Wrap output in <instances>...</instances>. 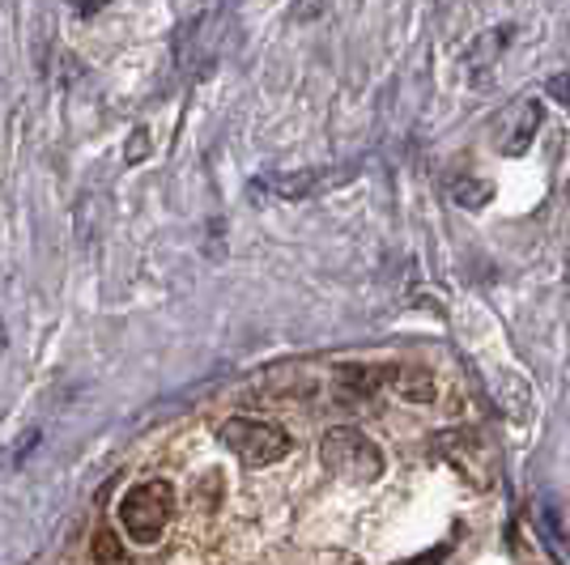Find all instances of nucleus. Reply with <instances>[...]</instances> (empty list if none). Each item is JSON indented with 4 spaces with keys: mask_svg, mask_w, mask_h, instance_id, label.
<instances>
[{
    "mask_svg": "<svg viewBox=\"0 0 570 565\" xmlns=\"http://www.w3.org/2000/svg\"><path fill=\"white\" fill-rule=\"evenodd\" d=\"M170 514H175L170 480H141L119 498V527L128 531L132 544H157Z\"/></svg>",
    "mask_w": 570,
    "mask_h": 565,
    "instance_id": "nucleus-1",
    "label": "nucleus"
},
{
    "mask_svg": "<svg viewBox=\"0 0 570 565\" xmlns=\"http://www.w3.org/2000/svg\"><path fill=\"white\" fill-rule=\"evenodd\" d=\"M319 460H324V467L332 476H341L350 485H370V480L383 476V451L366 438L363 429H354V425L328 429L324 442H319Z\"/></svg>",
    "mask_w": 570,
    "mask_h": 565,
    "instance_id": "nucleus-2",
    "label": "nucleus"
},
{
    "mask_svg": "<svg viewBox=\"0 0 570 565\" xmlns=\"http://www.w3.org/2000/svg\"><path fill=\"white\" fill-rule=\"evenodd\" d=\"M217 442H221L226 451H235L243 463H252V467L286 460L290 447H294L290 434H286L281 425H273V421H256V416H230V421H221Z\"/></svg>",
    "mask_w": 570,
    "mask_h": 565,
    "instance_id": "nucleus-3",
    "label": "nucleus"
},
{
    "mask_svg": "<svg viewBox=\"0 0 570 565\" xmlns=\"http://www.w3.org/2000/svg\"><path fill=\"white\" fill-rule=\"evenodd\" d=\"M341 179H345L341 170H332V175H324V170H294V175H273V179H264V188H268L273 196H281V201H307V196L332 188V183H341Z\"/></svg>",
    "mask_w": 570,
    "mask_h": 565,
    "instance_id": "nucleus-4",
    "label": "nucleus"
},
{
    "mask_svg": "<svg viewBox=\"0 0 570 565\" xmlns=\"http://www.w3.org/2000/svg\"><path fill=\"white\" fill-rule=\"evenodd\" d=\"M392 383V370L388 365H341L337 370V391L341 400H370L379 387Z\"/></svg>",
    "mask_w": 570,
    "mask_h": 565,
    "instance_id": "nucleus-5",
    "label": "nucleus"
},
{
    "mask_svg": "<svg viewBox=\"0 0 570 565\" xmlns=\"http://www.w3.org/2000/svg\"><path fill=\"white\" fill-rule=\"evenodd\" d=\"M392 387L405 400H434V378L430 370H392Z\"/></svg>",
    "mask_w": 570,
    "mask_h": 565,
    "instance_id": "nucleus-6",
    "label": "nucleus"
},
{
    "mask_svg": "<svg viewBox=\"0 0 570 565\" xmlns=\"http://www.w3.org/2000/svg\"><path fill=\"white\" fill-rule=\"evenodd\" d=\"M94 565H137L132 553L119 544V536L111 527H99L94 531Z\"/></svg>",
    "mask_w": 570,
    "mask_h": 565,
    "instance_id": "nucleus-7",
    "label": "nucleus"
},
{
    "mask_svg": "<svg viewBox=\"0 0 570 565\" xmlns=\"http://www.w3.org/2000/svg\"><path fill=\"white\" fill-rule=\"evenodd\" d=\"M536 124H541V106L528 103V111H523V124H516V132H511V141H503V154L516 157L523 154L528 145H532V132H536Z\"/></svg>",
    "mask_w": 570,
    "mask_h": 565,
    "instance_id": "nucleus-8",
    "label": "nucleus"
},
{
    "mask_svg": "<svg viewBox=\"0 0 570 565\" xmlns=\"http://www.w3.org/2000/svg\"><path fill=\"white\" fill-rule=\"evenodd\" d=\"M452 196H456L460 208H481L494 201V188L481 183V179H456V183H452Z\"/></svg>",
    "mask_w": 570,
    "mask_h": 565,
    "instance_id": "nucleus-9",
    "label": "nucleus"
},
{
    "mask_svg": "<svg viewBox=\"0 0 570 565\" xmlns=\"http://www.w3.org/2000/svg\"><path fill=\"white\" fill-rule=\"evenodd\" d=\"M536 518H541V527H545V536H549V540L567 544V527H562V514H558V506L541 502V506H536Z\"/></svg>",
    "mask_w": 570,
    "mask_h": 565,
    "instance_id": "nucleus-10",
    "label": "nucleus"
},
{
    "mask_svg": "<svg viewBox=\"0 0 570 565\" xmlns=\"http://www.w3.org/2000/svg\"><path fill=\"white\" fill-rule=\"evenodd\" d=\"M145 154H150V128H132L124 145V162H141Z\"/></svg>",
    "mask_w": 570,
    "mask_h": 565,
    "instance_id": "nucleus-11",
    "label": "nucleus"
},
{
    "mask_svg": "<svg viewBox=\"0 0 570 565\" xmlns=\"http://www.w3.org/2000/svg\"><path fill=\"white\" fill-rule=\"evenodd\" d=\"M558 103H567L570 106V73H558V77H549V86H545Z\"/></svg>",
    "mask_w": 570,
    "mask_h": 565,
    "instance_id": "nucleus-12",
    "label": "nucleus"
},
{
    "mask_svg": "<svg viewBox=\"0 0 570 565\" xmlns=\"http://www.w3.org/2000/svg\"><path fill=\"white\" fill-rule=\"evenodd\" d=\"M443 557H447V549L439 544V549H434L430 557H414V562H401V565H439V562H443Z\"/></svg>",
    "mask_w": 570,
    "mask_h": 565,
    "instance_id": "nucleus-13",
    "label": "nucleus"
},
{
    "mask_svg": "<svg viewBox=\"0 0 570 565\" xmlns=\"http://www.w3.org/2000/svg\"><path fill=\"white\" fill-rule=\"evenodd\" d=\"M0 354H4V328H0Z\"/></svg>",
    "mask_w": 570,
    "mask_h": 565,
    "instance_id": "nucleus-14",
    "label": "nucleus"
}]
</instances>
